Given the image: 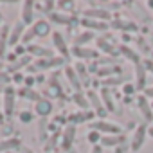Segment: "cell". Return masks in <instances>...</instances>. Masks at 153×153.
Masks as SVG:
<instances>
[{"mask_svg":"<svg viewBox=\"0 0 153 153\" xmlns=\"http://www.w3.org/2000/svg\"><path fill=\"white\" fill-rule=\"evenodd\" d=\"M149 133H151V135H153V130H149Z\"/></svg>","mask_w":153,"mask_h":153,"instance_id":"50","label":"cell"},{"mask_svg":"<svg viewBox=\"0 0 153 153\" xmlns=\"http://www.w3.org/2000/svg\"><path fill=\"white\" fill-rule=\"evenodd\" d=\"M15 88L13 87H7L6 88V92H4V112H6V115L9 117V115H13V112H15Z\"/></svg>","mask_w":153,"mask_h":153,"instance_id":"9","label":"cell"},{"mask_svg":"<svg viewBox=\"0 0 153 153\" xmlns=\"http://www.w3.org/2000/svg\"><path fill=\"white\" fill-rule=\"evenodd\" d=\"M74 67H76V72H78L81 83H83V85H88V68H87V65H83V63H76Z\"/></svg>","mask_w":153,"mask_h":153,"instance_id":"30","label":"cell"},{"mask_svg":"<svg viewBox=\"0 0 153 153\" xmlns=\"http://www.w3.org/2000/svg\"><path fill=\"white\" fill-rule=\"evenodd\" d=\"M114 72H117L115 67H108V68H106V67H101V68H97L96 74H97V76H110V74H114Z\"/></svg>","mask_w":153,"mask_h":153,"instance_id":"33","label":"cell"},{"mask_svg":"<svg viewBox=\"0 0 153 153\" xmlns=\"http://www.w3.org/2000/svg\"><path fill=\"white\" fill-rule=\"evenodd\" d=\"M20 121H22V123H31V121H33V112H29V110L22 112V114H20Z\"/></svg>","mask_w":153,"mask_h":153,"instance_id":"34","label":"cell"},{"mask_svg":"<svg viewBox=\"0 0 153 153\" xmlns=\"http://www.w3.org/2000/svg\"><path fill=\"white\" fill-rule=\"evenodd\" d=\"M24 99H29V101H34V103H38L40 101V94L38 92H34L33 88H29V87H24V88H20V92H18Z\"/></svg>","mask_w":153,"mask_h":153,"instance_id":"28","label":"cell"},{"mask_svg":"<svg viewBox=\"0 0 153 153\" xmlns=\"http://www.w3.org/2000/svg\"><path fill=\"white\" fill-rule=\"evenodd\" d=\"M34 112H36V115H40V117H47V115H51V112H52V103L47 101V99H40V101L36 103V106H34Z\"/></svg>","mask_w":153,"mask_h":153,"instance_id":"19","label":"cell"},{"mask_svg":"<svg viewBox=\"0 0 153 153\" xmlns=\"http://www.w3.org/2000/svg\"><path fill=\"white\" fill-rule=\"evenodd\" d=\"M90 126H92V130H96L99 133H106V135H119L121 133V128L115 123H110V121H105V119L92 121Z\"/></svg>","mask_w":153,"mask_h":153,"instance_id":"1","label":"cell"},{"mask_svg":"<svg viewBox=\"0 0 153 153\" xmlns=\"http://www.w3.org/2000/svg\"><path fill=\"white\" fill-rule=\"evenodd\" d=\"M94 117V112H88V110H79L78 114H74V115H70V124H79V123H87L88 119H92Z\"/></svg>","mask_w":153,"mask_h":153,"instance_id":"24","label":"cell"},{"mask_svg":"<svg viewBox=\"0 0 153 153\" xmlns=\"http://www.w3.org/2000/svg\"><path fill=\"white\" fill-rule=\"evenodd\" d=\"M142 63H144V67H146V70H149V72L153 74V61H151V59H144Z\"/></svg>","mask_w":153,"mask_h":153,"instance_id":"40","label":"cell"},{"mask_svg":"<svg viewBox=\"0 0 153 153\" xmlns=\"http://www.w3.org/2000/svg\"><path fill=\"white\" fill-rule=\"evenodd\" d=\"M135 90H137V88H135V83H133V85H131V83H126V85H124V92H126V94H133Z\"/></svg>","mask_w":153,"mask_h":153,"instance_id":"39","label":"cell"},{"mask_svg":"<svg viewBox=\"0 0 153 153\" xmlns=\"http://www.w3.org/2000/svg\"><path fill=\"white\" fill-rule=\"evenodd\" d=\"M97 47H99L103 52L110 54V56H119V54H121V52H117V49H115L112 43H108L105 38H97Z\"/></svg>","mask_w":153,"mask_h":153,"instance_id":"26","label":"cell"},{"mask_svg":"<svg viewBox=\"0 0 153 153\" xmlns=\"http://www.w3.org/2000/svg\"><path fill=\"white\" fill-rule=\"evenodd\" d=\"M25 85H27V87L31 88V87L34 85V79H33V78H25Z\"/></svg>","mask_w":153,"mask_h":153,"instance_id":"42","label":"cell"},{"mask_svg":"<svg viewBox=\"0 0 153 153\" xmlns=\"http://www.w3.org/2000/svg\"><path fill=\"white\" fill-rule=\"evenodd\" d=\"M146 72L148 70H146L142 61L135 65V88L137 90H144L146 88Z\"/></svg>","mask_w":153,"mask_h":153,"instance_id":"11","label":"cell"},{"mask_svg":"<svg viewBox=\"0 0 153 153\" xmlns=\"http://www.w3.org/2000/svg\"><path fill=\"white\" fill-rule=\"evenodd\" d=\"M65 58H61V56H52V58H45V59H38L36 63H34V67H36V70H49V68H56V67H61V65H65Z\"/></svg>","mask_w":153,"mask_h":153,"instance_id":"2","label":"cell"},{"mask_svg":"<svg viewBox=\"0 0 153 153\" xmlns=\"http://www.w3.org/2000/svg\"><path fill=\"white\" fill-rule=\"evenodd\" d=\"M148 7H153V2H148Z\"/></svg>","mask_w":153,"mask_h":153,"instance_id":"48","label":"cell"},{"mask_svg":"<svg viewBox=\"0 0 153 153\" xmlns=\"http://www.w3.org/2000/svg\"><path fill=\"white\" fill-rule=\"evenodd\" d=\"M90 153H103V148L97 144V146H92V149H90Z\"/></svg>","mask_w":153,"mask_h":153,"instance_id":"41","label":"cell"},{"mask_svg":"<svg viewBox=\"0 0 153 153\" xmlns=\"http://www.w3.org/2000/svg\"><path fill=\"white\" fill-rule=\"evenodd\" d=\"M15 81H16V83H22V81H25V79H24L22 74H16V76H15Z\"/></svg>","mask_w":153,"mask_h":153,"instance_id":"43","label":"cell"},{"mask_svg":"<svg viewBox=\"0 0 153 153\" xmlns=\"http://www.w3.org/2000/svg\"><path fill=\"white\" fill-rule=\"evenodd\" d=\"M24 33H25V25H24L22 22H16L15 27H13V31H11V34L7 36V45L15 47V45L20 42V38L24 36Z\"/></svg>","mask_w":153,"mask_h":153,"instance_id":"17","label":"cell"},{"mask_svg":"<svg viewBox=\"0 0 153 153\" xmlns=\"http://www.w3.org/2000/svg\"><path fill=\"white\" fill-rule=\"evenodd\" d=\"M79 22H81V25L87 27V29H94V31H105V29H108V24H105V22L90 20V18H81Z\"/></svg>","mask_w":153,"mask_h":153,"instance_id":"25","label":"cell"},{"mask_svg":"<svg viewBox=\"0 0 153 153\" xmlns=\"http://www.w3.org/2000/svg\"><path fill=\"white\" fill-rule=\"evenodd\" d=\"M146 133H148L146 124H139V126L135 128V131H133V135H131V149H133V151H139V149L142 148V144H144V140H146Z\"/></svg>","mask_w":153,"mask_h":153,"instance_id":"4","label":"cell"},{"mask_svg":"<svg viewBox=\"0 0 153 153\" xmlns=\"http://www.w3.org/2000/svg\"><path fill=\"white\" fill-rule=\"evenodd\" d=\"M119 51L123 52V56H126V58H128L130 61H133L135 65H137V63H140V58H139V54H137L135 51H131L128 45H121V49H119Z\"/></svg>","mask_w":153,"mask_h":153,"instance_id":"29","label":"cell"},{"mask_svg":"<svg viewBox=\"0 0 153 153\" xmlns=\"http://www.w3.org/2000/svg\"><path fill=\"white\" fill-rule=\"evenodd\" d=\"M72 101L79 106V110H88L90 108V103H88V97H87V94H83V92H74L72 94Z\"/></svg>","mask_w":153,"mask_h":153,"instance_id":"23","label":"cell"},{"mask_svg":"<svg viewBox=\"0 0 153 153\" xmlns=\"http://www.w3.org/2000/svg\"><path fill=\"white\" fill-rule=\"evenodd\" d=\"M20 148V140L18 139H4L0 140V151H11V149H16Z\"/></svg>","mask_w":153,"mask_h":153,"instance_id":"27","label":"cell"},{"mask_svg":"<svg viewBox=\"0 0 153 153\" xmlns=\"http://www.w3.org/2000/svg\"><path fill=\"white\" fill-rule=\"evenodd\" d=\"M49 20L52 24H58V25H74L76 22H78L76 16H70V15H65V13H51Z\"/></svg>","mask_w":153,"mask_h":153,"instance_id":"14","label":"cell"},{"mask_svg":"<svg viewBox=\"0 0 153 153\" xmlns=\"http://www.w3.org/2000/svg\"><path fill=\"white\" fill-rule=\"evenodd\" d=\"M9 76L6 74V72H0V85H6V83H9Z\"/></svg>","mask_w":153,"mask_h":153,"instance_id":"38","label":"cell"},{"mask_svg":"<svg viewBox=\"0 0 153 153\" xmlns=\"http://www.w3.org/2000/svg\"><path fill=\"white\" fill-rule=\"evenodd\" d=\"M27 52H31L33 56H38L40 59L52 58V52H51V49H47V47H42V45H29V47H27Z\"/></svg>","mask_w":153,"mask_h":153,"instance_id":"21","label":"cell"},{"mask_svg":"<svg viewBox=\"0 0 153 153\" xmlns=\"http://www.w3.org/2000/svg\"><path fill=\"white\" fill-rule=\"evenodd\" d=\"M146 96L148 97H153V88H146Z\"/></svg>","mask_w":153,"mask_h":153,"instance_id":"44","label":"cell"},{"mask_svg":"<svg viewBox=\"0 0 153 153\" xmlns=\"http://www.w3.org/2000/svg\"><path fill=\"white\" fill-rule=\"evenodd\" d=\"M137 108L140 110V114H142V117L146 121L153 119V110H151V105H149V101H148L146 96H139L137 97Z\"/></svg>","mask_w":153,"mask_h":153,"instance_id":"15","label":"cell"},{"mask_svg":"<svg viewBox=\"0 0 153 153\" xmlns=\"http://www.w3.org/2000/svg\"><path fill=\"white\" fill-rule=\"evenodd\" d=\"M101 83H103V87H106V88H108V87H114V85H123V83H124V79H123V78H119V76H115V78H105Z\"/></svg>","mask_w":153,"mask_h":153,"instance_id":"31","label":"cell"},{"mask_svg":"<svg viewBox=\"0 0 153 153\" xmlns=\"http://www.w3.org/2000/svg\"><path fill=\"white\" fill-rule=\"evenodd\" d=\"M121 142H124V135H103L101 137V148H115L119 146Z\"/></svg>","mask_w":153,"mask_h":153,"instance_id":"18","label":"cell"},{"mask_svg":"<svg viewBox=\"0 0 153 153\" xmlns=\"http://www.w3.org/2000/svg\"><path fill=\"white\" fill-rule=\"evenodd\" d=\"M4 121V112H0V123Z\"/></svg>","mask_w":153,"mask_h":153,"instance_id":"47","label":"cell"},{"mask_svg":"<svg viewBox=\"0 0 153 153\" xmlns=\"http://www.w3.org/2000/svg\"><path fill=\"white\" fill-rule=\"evenodd\" d=\"M99 96H101V101H103V105H105L106 112H115V103H114L112 94H110V90H108L106 87H103V88H101Z\"/></svg>","mask_w":153,"mask_h":153,"instance_id":"22","label":"cell"},{"mask_svg":"<svg viewBox=\"0 0 153 153\" xmlns=\"http://www.w3.org/2000/svg\"><path fill=\"white\" fill-rule=\"evenodd\" d=\"M68 153H78V151H76V149H70V151H68Z\"/></svg>","mask_w":153,"mask_h":153,"instance_id":"49","label":"cell"},{"mask_svg":"<svg viewBox=\"0 0 153 153\" xmlns=\"http://www.w3.org/2000/svg\"><path fill=\"white\" fill-rule=\"evenodd\" d=\"M36 4L34 2H31V0H27V2H24L22 4V11H20V16H22V24L24 25H29V24H34L33 20H34V7Z\"/></svg>","mask_w":153,"mask_h":153,"instance_id":"5","label":"cell"},{"mask_svg":"<svg viewBox=\"0 0 153 153\" xmlns=\"http://www.w3.org/2000/svg\"><path fill=\"white\" fill-rule=\"evenodd\" d=\"M87 97H88V103H90V106L94 108V112H96L99 117H105V115H106V108H105V105H103V101H101V96H99L97 92H94V90H88V92H87Z\"/></svg>","mask_w":153,"mask_h":153,"instance_id":"3","label":"cell"},{"mask_svg":"<svg viewBox=\"0 0 153 153\" xmlns=\"http://www.w3.org/2000/svg\"><path fill=\"white\" fill-rule=\"evenodd\" d=\"M51 92H52V94H58V97L61 96V88H59V85H58V81H56V79H52V81H51Z\"/></svg>","mask_w":153,"mask_h":153,"instance_id":"35","label":"cell"},{"mask_svg":"<svg viewBox=\"0 0 153 153\" xmlns=\"http://www.w3.org/2000/svg\"><path fill=\"white\" fill-rule=\"evenodd\" d=\"M29 61H31V58H27V56H25V58H24L22 61H18V63H15L11 70H18V68H22V65H25V63H29Z\"/></svg>","mask_w":153,"mask_h":153,"instance_id":"37","label":"cell"},{"mask_svg":"<svg viewBox=\"0 0 153 153\" xmlns=\"http://www.w3.org/2000/svg\"><path fill=\"white\" fill-rule=\"evenodd\" d=\"M74 137H76V126H74V124H68V126H65V130H63V139H61V148H63L67 153L72 149Z\"/></svg>","mask_w":153,"mask_h":153,"instance_id":"6","label":"cell"},{"mask_svg":"<svg viewBox=\"0 0 153 153\" xmlns=\"http://www.w3.org/2000/svg\"><path fill=\"white\" fill-rule=\"evenodd\" d=\"M83 18L105 22V20H110V11L108 9H85L83 11Z\"/></svg>","mask_w":153,"mask_h":153,"instance_id":"12","label":"cell"},{"mask_svg":"<svg viewBox=\"0 0 153 153\" xmlns=\"http://www.w3.org/2000/svg\"><path fill=\"white\" fill-rule=\"evenodd\" d=\"M88 142L92 144V146H97V142H101V133L99 131H96V130H92V131H88Z\"/></svg>","mask_w":153,"mask_h":153,"instance_id":"32","label":"cell"},{"mask_svg":"<svg viewBox=\"0 0 153 153\" xmlns=\"http://www.w3.org/2000/svg\"><path fill=\"white\" fill-rule=\"evenodd\" d=\"M70 54L76 56L78 59H94V58H97V51L90 49V47H72Z\"/></svg>","mask_w":153,"mask_h":153,"instance_id":"7","label":"cell"},{"mask_svg":"<svg viewBox=\"0 0 153 153\" xmlns=\"http://www.w3.org/2000/svg\"><path fill=\"white\" fill-rule=\"evenodd\" d=\"M110 27L119 29V31H126V33H133V31L139 29V25H137L135 22H131V20H123V18L112 20V22H110Z\"/></svg>","mask_w":153,"mask_h":153,"instance_id":"13","label":"cell"},{"mask_svg":"<svg viewBox=\"0 0 153 153\" xmlns=\"http://www.w3.org/2000/svg\"><path fill=\"white\" fill-rule=\"evenodd\" d=\"M24 52H25V49H24V47H18V49H16V54H24Z\"/></svg>","mask_w":153,"mask_h":153,"instance_id":"45","label":"cell"},{"mask_svg":"<svg viewBox=\"0 0 153 153\" xmlns=\"http://www.w3.org/2000/svg\"><path fill=\"white\" fill-rule=\"evenodd\" d=\"M94 38L96 36H94L92 31H83V33H79L74 38V47H87V43H90Z\"/></svg>","mask_w":153,"mask_h":153,"instance_id":"20","label":"cell"},{"mask_svg":"<svg viewBox=\"0 0 153 153\" xmlns=\"http://www.w3.org/2000/svg\"><path fill=\"white\" fill-rule=\"evenodd\" d=\"M65 76H67V79H68L70 87H72L76 92H81L83 83H81V79H79L78 72H76V68H72V67H65Z\"/></svg>","mask_w":153,"mask_h":153,"instance_id":"10","label":"cell"},{"mask_svg":"<svg viewBox=\"0 0 153 153\" xmlns=\"http://www.w3.org/2000/svg\"><path fill=\"white\" fill-rule=\"evenodd\" d=\"M6 88H7L6 85H0V92H6Z\"/></svg>","mask_w":153,"mask_h":153,"instance_id":"46","label":"cell"},{"mask_svg":"<svg viewBox=\"0 0 153 153\" xmlns=\"http://www.w3.org/2000/svg\"><path fill=\"white\" fill-rule=\"evenodd\" d=\"M31 29H33L34 36H38V38H45L51 34V24L47 20H36Z\"/></svg>","mask_w":153,"mask_h":153,"instance_id":"16","label":"cell"},{"mask_svg":"<svg viewBox=\"0 0 153 153\" xmlns=\"http://www.w3.org/2000/svg\"><path fill=\"white\" fill-rule=\"evenodd\" d=\"M33 36H34V33H33V29H29V31H25V33H24L22 42H24V43H29V42L33 40Z\"/></svg>","mask_w":153,"mask_h":153,"instance_id":"36","label":"cell"},{"mask_svg":"<svg viewBox=\"0 0 153 153\" xmlns=\"http://www.w3.org/2000/svg\"><path fill=\"white\" fill-rule=\"evenodd\" d=\"M52 43H54V47L58 49V52L61 54V58H68L70 56V51H68V47H67V43H65V38H63V34L61 33H52Z\"/></svg>","mask_w":153,"mask_h":153,"instance_id":"8","label":"cell"}]
</instances>
